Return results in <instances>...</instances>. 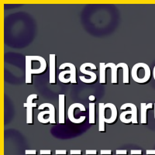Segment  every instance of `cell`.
<instances>
[{"instance_id":"obj_1","label":"cell","mask_w":155,"mask_h":155,"mask_svg":"<svg viewBox=\"0 0 155 155\" xmlns=\"http://www.w3.org/2000/svg\"><path fill=\"white\" fill-rule=\"evenodd\" d=\"M145 63L140 62V63L136 64L133 67L131 71V74H132V78L135 82L137 83H145L150 80V68H147L146 70L142 72L143 70Z\"/></svg>"},{"instance_id":"obj_2","label":"cell","mask_w":155,"mask_h":155,"mask_svg":"<svg viewBox=\"0 0 155 155\" xmlns=\"http://www.w3.org/2000/svg\"><path fill=\"white\" fill-rule=\"evenodd\" d=\"M44 108H48L49 110L43 111L39 113L37 116V119L40 123L43 124H48L50 123L51 124H56L55 120V108L51 103H43L38 107L39 110L44 109Z\"/></svg>"},{"instance_id":"obj_3","label":"cell","mask_w":155,"mask_h":155,"mask_svg":"<svg viewBox=\"0 0 155 155\" xmlns=\"http://www.w3.org/2000/svg\"><path fill=\"white\" fill-rule=\"evenodd\" d=\"M130 107V111H125L120 114V119L122 123L125 124H129L132 123L133 124H137V108L133 103H125L122 105L120 109L121 110Z\"/></svg>"},{"instance_id":"obj_4","label":"cell","mask_w":155,"mask_h":155,"mask_svg":"<svg viewBox=\"0 0 155 155\" xmlns=\"http://www.w3.org/2000/svg\"><path fill=\"white\" fill-rule=\"evenodd\" d=\"M68 67L70 68L69 71H64L59 74V80L62 83H68L71 82L72 84H76V68L74 64L70 63V62H66V63L62 64L60 65L59 69L62 70L65 68Z\"/></svg>"},{"instance_id":"obj_5","label":"cell","mask_w":155,"mask_h":155,"mask_svg":"<svg viewBox=\"0 0 155 155\" xmlns=\"http://www.w3.org/2000/svg\"><path fill=\"white\" fill-rule=\"evenodd\" d=\"M78 108V109H80V111L81 112H85V106H83L81 103H73V104L71 105L68 108V119L71 123L74 124H81L82 122L85 121V116H82L81 117H79V119H77L74 116V109Z\"/></svg>"},{"instance_id":"obj_6","label":"cell","mask_w":155,"mask_h":155,"mask_svg":"<svg viewBox=\"0 0 155 155\" xmlns=\"http://www.w3.org/2000/svg\"><path fill=\"white\" fill-rule=\"evenodd\" d=\"M38 98L36 94H31L27 97V102L23 104V107L27 108V124H33V108L37 107V103H34L33 100Z\"/></svg>"},{"instance_id":"obj_7","label":"cell","mask_w":155,"mask_h":155,"mask_svg":"<svg viewBox=\"0 0 155 155\" xmlns=\"http://www.w3.org/2000/svg\"><path fill=\"white\" fill-rule=\"evenodd\" d=\"M88 66V62L86 63H84L83 64H81L80 66V71H81L82 74H88V75L90 76V78L89 79H86L84 76H80L79 78L82 82L84 83H92L94 81H95L96 80L97 77H96V74H95L94 72L92 71H87L86 70V68Z\"/></svg>"},{"instance_id":"obj_8","label":"cell","mask_w":155,"mask_h":155,"mask_svg":"<svg viewBox=\"0 0 155 155\" xmlns=\"http://www.w3.org/2000/svg\"><path fill=\"white\" fill-rule=\"evenodd\" d=\"M50 83L56 84V55L50 54Z\"/></svg>"},{"instance_id":"obj_9","label":"cell","mask_w":155,"mask_h":155,"mask_svg":"<svg viewBox=\"0 0 155 155\" xmlns=\"http://www.w3.org/2000/svg\"><path fill=\"white\" fill-rule=\"evenodd\" d=\"M31 58L32 61H37L40 62L41 64V66L39 68H36L32 70L31 73L32 74H41V73H44L45 71L47 68V62L46 60L44 59L43 57L41 56H30Z\"/></svg>"},{"instance_id":"obj_10","label":"cell","mask_w":155,"mask_h":155,"mask_svg":"<svg viewBox=\"0 0 155 155\" xmlns=\"http://www.w3.org/2000/svg\"><path fill=\"white\" fill-rule=\"evenodd\" d=\"M105 104L99 103V131L100 132H106L105 128Z\"/></svg>"},{"instance_id":"obj_11","label":"cell","mask_w":155,"mask_h":155,"mask_svg":"<svg viewBox=\"0 0 155 155\" xmlns=\"http://www.w3.org/2000/svg\"><path fill=\"white\" fill-rule=\"evenodd\" d=\"M105 108L106 109H110L112 112V115L110 116V118L105 119V123L108 124H113L116 121V118H117V114H118L117 109H116V106L113 104V103H106V104H105Z\"/></svg>"},{"instance_id":"obj_12","label":"cell","mask_w":155,"mask_h":155,"mask_svg":"<svg viewBox=\"0 0 155 155\" xmlns=\"http://www.w3.org/2000/svg\"><path fill=\"white\" fill-rule=\"evenodd\" d=\"M64 99L65 95L64 94L59 95V124H64Z\"/></svg>"},{"instance_id":"obj_13","label":"cell","mask_w":155,"mask_h":155,"mask_svg":"<svg viewBox=\"0 0 155 155\" xmlns=\"http://www.w3.org/2000/svg\"><path fill=\"white\" fill-rule=\"evenodd\" d=\"M26 59V83L27 84H31L32 83V61H33L31 60L30 56H26L25 58Z\"/></svg>"},{"instance_id":"obj_14","label":"cell","mask_w":155,"mask_h":155,"mask_svg":"<svg viewBox=\"0 0 155 155\" xmlns=\"http://www.w3.org/2000/svg\"><path fill=\"white\" fill-rule=\"evenodd\" d=\"M153 107L152 103L146 104V103H141L140 104V123L141 124H147V110L148 109H151Z\"/></svg>"},{"instance_id":"obj_15","label":"cell","mask_w":155,"mask_h":155,"mask_svg":"<svg viewBox=\"0 0 155 155\" xmlns=\"http://www.w3.org/2000/svg\"><path fill=\"white\" fill-rule=\"evenodd\" d=\"M106 68H111V82L112 84H117L118 83V78H117V71L118 68H116V64L114 63L109 62L106 64Z\"/></svg>"},{"instance_id":"obj_16","label":"cell","mask_w":155,"mask_h":155,"mask_svg":"<svg viewBox=\"0 0 155 155\" xmlns=\"http://www.w3.org/2000/svg\"><path fill=\"white\" fill-rule=\"evenodd\" d=\"M116 68H123L124 71V81L123 82L124 84H129V68L127 64L124 63V62H120L118 64H116Z\"/></svg>"},{"instance_id":"obj_17","label":"cell","mask_w":155,"mask_h":155,"mask_svg":"<svg viewBox=\"0 0 155 155\" xmlns=\"http://www.w3.org/2000/svg\"><path fill=\"white\" fill-rule=\"evenodd\" d=\"M106 64L100 62L99 64V82L101 84H106Z\"/></svg>"},{"instance_id":"obj_18","label":"cell","mask_w":155,"mask_h":155,"mask_svg":"<svg viewBox=\"0 0 155 155\" xmlns=\"http://www.w3.org/2000/svg\"><path fill=\"white\" fill-rule=\"evenodd\" d=\"M89 124H95V104L94 103H89Z\"/></svg>"},{"instance_id":"obj_19","label":"cell","mask_w":155,"mask_h":155,"mask_svg":"<svg viewBox=\"0 0 155 155\" xmlns=\"http://www.w3.org/2000/svg\"><path fill=\"white\" fill-rule=\"evenodd\" d=\"M143 151L141 150H131L130 154L131 155H142Z\"/></svg>"},{"instance_id":"obj_20","label":"cell","mask_w":155,"mask_h":155,"mask_svg":"<svg viewBox=\"0 0 155 155\" xmlns=\"http://www.w3.org/2000/svg\"><path fill=\"white\" fill-rule=\"evenodd\" d=\"M71 155H81L82 151L81 150H71L70 151Z\"/></svg>"},{"instance_id":"obj_21","label":"cell","mask_w":155,"mask_h":155,"mask_svg":"<svg viewBox=\"0 0 155 155\" xmlns=\"http://www.w3.org/2000/svg\"><path fill=\"white\" fill-rule=\"evenodd\" d=\"M56 155H67V150H55Z\"/></svg>"},{"instance_id":"obj_22","label":"cell","mask_w":155,"mask_h":155,"mask_svg":"<svg viewBox=\"0 0 155 155\" xmlns=\"http://www.w3.org/2000/svg\"><path fill=\"white\" fill-rule=\"evenodd\" d=\"M40 153H41V155H51L52 152L51 150H41Z\"/></svg>"},{"instance_id":"obj_23","label":"cell","mask_w":155,"mask_h":155,"mask_svg":"<svg viewBox=\"0 0 155 155\" xmlns=\"http://www.w3.org/2000/svg\"><path fill=\"white\" fill-rule=\"evenodd\" d=\"M100 153L102 155H112L113 152L111 150H102L100 151Z\"/></svg>"},{"instance_id":"obj_24","label":"cell","mask_w":155,"mask_h":155,"mask_svg":"<svg viewBox=\"0 0 155 155\" xmlns=\"http://www.w3.org/2000/svg\"><path fill=\"white\" fill-rule=\"evenodd\" d=\"M26 155H36L37 154V150H27L25 151Z\"/></svg>"},{"instance_id":"obj_25","label":"cell","mask_w":155,"mask_h":155,"mask_svg":"<svg viewBox=\"0 0 155 155\" xmlns=\"http://www.w3.org/2000/svg\"><path fill=\"white\" fill-rule=\"evenodd\" d=\"M116 155H127V150H117L116 151Z\"/></svg>"},{"instance_id":"obj_26","label":"cell","mask_w":155,"mask_h":155,"mask_svg":"<svg viewBox=\"0 0 155 155\" xmlns=\"http://www.w3.org/2000/svg\"><path fill=\"white\" fill-rule=\"evenodd\" d=\"M85 153L87 155H97L96 150H87L85 151Z\"/></svg>"},{"instance_id":"obj_27","label":"cell","mask_w":155,"mask_h":155,"mask_svg":"<svg viewBox=\"0 0 155 155\" xmlns=\"http://www.w3.org/2000/svg\"><path fill=\"white\" fill-rule=\"evenodd\" d=\"M146 153L147 155H155V150H147Z\"/></svg>"},{"instance_id":"obj_28","label":"cell","mask_w":155,"mask_h":155,"mask_svg":"<svg viewBox=\"0 0 155 155\" xmlns=\"http://www.w3.org/2000/svg\"><path fill=\"white\" fill-rule=\"evenodd\" d=\"M88 99H89L90 101H95V97L93 95H90V96L88 97Z\"/></svg>"},{"instance_id":"obj_29","label":"cell","mask_w":155,"mask_h":155,"mask_svg":"<svg viewBox=\"0 0 155 155\" xmlns=\"http://www.w3.org/2000/svg\"><path fill=\"white\" fill-rule=\"evenodd\" d=\"M153 78H154V80H155V66H154V68H153Z\"/></svg>"},{"instance_id":"obj_30","label":"cell","mask_w":155,"mask_h":155,"mask_svg":"<svg viewBox=\"0 0 155 155\" xmlns=\"http://www.w3.org/2000/svg\"><path fill=\"white\" fill-rule=\"evenodd\" d=\"M154 119H155V104H154Z\"/></svg>"}]
</instances>
